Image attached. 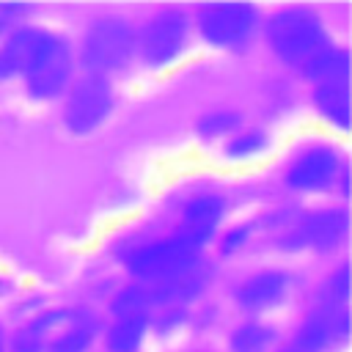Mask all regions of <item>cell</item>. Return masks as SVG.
I'll return each instance as SVG.
<instances>
[{"mask_svg": "<svg viewBox=\"0 0 352 352\" xmlns=\"http://www.w3.org/2000/svg\"><path fill=\"white\" fill-rule=\"evenodd\" d=\"M74 58L80 72L113 80L135 60V25L121 14L94 16L74 44Z\"/></svg>", "mask_w": 352, "mask_h": 352, "instance_id": "2", "label": "cell"}, {"mask_svg": "<svg viewBox=\"0 0 352 352\" xmlns=\"http://www.w3.org/2000/svg\"><path fill=\"white\" fill-rule=\"evenodd\" d=\"M192 36V14L182 6H162L135 28V60L148 72H162L184 58Z\"/></svg>", "mask_w": 352, "mask_h": 352, "instance_id": "3", "label": "cell"}, {"mask_svg": "<svg viewBox=\"0 0 352 352\" xmlns=\"http://www.w3.org/2000/svg\"><path fill=\"white\" fill-rule=\"evenodd\" d=\"M113 110H116V85L110 77H99V74L80 72L60 99V121L77 138L102 129L104 121L113 116Z\"/></svg>", "mask_w": 352, "mask_h": 352, "instance_id": "8", "label": "cell"}, {"mask_svg": "<svg viewBox=\"0 0 352 352\" xmlns=\"http://www.w3.org/2000/svg\"><path fill=\"white\" fill-rule=\"evenodd\" d=\"M302 80H308L311 85L324 82V80H338V77H349V50L344 44H330L327 50H322L314 60H308L300 72Z\"/></svg>", "mask_w": 352, "mask_h": 352, "instance_id": "19", "label": "cell"}, {"mask_svg": "<svg viewBox=\"0 0 352 352\" xmlns=\"http://www.w3.org/2000/svg\"><path fill=\"white\" fill-rule=\"evenodd\" d=\"M280 336L278 327L267 319L248 316L228 333V352H275Z\"/></svg>", "mask_w": 352, "mask_h": 352, "instance_id": "18", "label": "cell"}, {"mask_svg": "<svg viewBox=\"0 0 352 352\" xmlns=\"http://www.w3.org/2000/svg\"><path fill=\"white\" fill-rule=\"evenodd\" d=\"M333 190H338L341 201H346V198H349V162L341 168V173H338V179H336V187H333Z\"/></svg>", "mask_w": 352, "mask_h": 352, "instance_id": "27", "label": "cell"}, {"mask_svg": "<svg viewBox=\"0 0 352 352\" xmlns=\"http://www.w3.org/2000/svg\"><path fill=\"white\" fill-rule=\"evenodd\" d=\"M253 236H256V220H236V223L220 228L212 245L220 258H234L253 242Z\"/></svg>", "mask_w": 352, "mask_h": 352, "instance_id": "22", "label": "cell"}, {"mask_svg": "<svg viewBox=\"0 0 352 352\" xmlns=\"http://www.w3.org/2000/svg\"><path fill=\"white\" fill-rule=\"evenodd\" d=\"M11 292H14V283H11V278L0 275V300H3V297H8Z\"/></svg>", "mask_w": 352, "mask_h": 352, "instance_id": "28", "label": "cell"}, {"mask_svg": "<svg viewBox=\"0 0 352 352\" xmlns=\"http://www.w3.org/2000/svg\"><path fill=\"white\" fill-rule=\"evenodd\" d=\"M292 286H294V278H292L289 270H283V267H261V270H253L242 280L234 283L231 300L242 314L261 319L264 314L280 308L289 300Z\"/></svg>", "mask_w": 352, "mask_h": 352, "instance_id": "12", "label": "cell"}, {"mask_svg": "<svg viewBox=\"0 0 352 352\" xmlns=\"http://www.w3.org/2000/svg\"><path fill=\"white\" fill-rule=\"evenodd\" d=\"M148 338V314H129L113 316L102 327V346L104 352H140Z\"/></svg>", "mask_w": 352, "mask_h": 352, "instance_id": "16", "label": "cell"}, {"mask_svg": "<svg viewBox=\"0 0 352 352\" xmlns=\"http://www.w3.org/2000/svg\"><path fill=\"white\" fill-rule=\"evenodd\" d=\"M107 314L113 316H129V314H151V297L148 286L143 283H124L107 302Z\"/></svg>", "mask_w": 352, "mask_h": 352, "instance_id": "21", "label": "cell"}, {"mask_svg": "<svg viewBox=\"0 0 352 352\" xmlns=\"http://www.w3.org/2000/svg\"><path fill=\"white\" fill-rule=\"evenodd\" d=\"M0 352H6V346H0Z\"/></svg>", "mask_w": 352, "mask_h": 352, "instance_id": "30", "label": "cell"}, {"mask_svg": "<svg viewBox=\"0 0 352 352\" xmlns=\"http://www.w3.org/2000/svg\"><path fill=\"white\" fill-rule=\"evenodd\" d=\"M226 214H228V201L223 192L198 190L179 206V217L170 234L179 236L192 250L204 253V248L214 242L220 226L226 223Z\"/></svg>", "mask_w": 352, "mask_h": 352, "instance_id": "11", "label": "cell"}, {"mask_svg": "<svg viewBox=\"0 0 352 352\" xmlns=\"http://www.w3.org/2000/svg\"><path fill=\"white\" fill-rule=\"evenodd\" d=\"M6 352H47V338L28 322H22L14 327V333H8Z\"/></svg>", "mask_w": 352, "mask_h": 352, "instance_id": "25", "label": "cell"}, {"mask_svg": "<svg viewBox=\"0 0 352 352\" xmlns=\"http://www.w3.org/2000/svg\"><path fill=\"white\" fill-rule=\"evenodd\" d=\"M311 104L333 129L346 132L349 129V77L311 85Z\"/></svg>", "mask_w": 352, "mask_h": 352, "instance_id": "15", "label": "cell"}, {"mask_svg": "<svg viewBox=\"0 0 352 352\" xmlns=\"http://www.w3.org/2000/svg\"><path fill=\"white\" fill-rule=\"evenodd\" d=\"M102 327H104V319L94 308L77 305V314L72 316V322L47 338V352H91L102 336Z\"/></svg>", "mask_w": 352, "mask_h": 352, "instance_id": "14", "label": "cell"}, {"mask_svg": "<svg viewBox=\"0 0 352 352\" xmlns=\"http://www.w3.org/2000/svg\"><path fill=\"white\" fill-rule=\"evenodd\" d=\"M44 30L47 28L28 22L0 41V82L22 80V74L28 72L41 38H44Z\"/></svg>", "mask_w": 352, "mask_h": 352, "instance_id": "13", "label": "cell"}, {"mask_svg": "<svg viewBox=\"0 0 352 352\" xmlns=\"http://www.w3.org/2000/svg\"><path fill=\"white\" fill-rule=\"evenodd\" d=\"M192 14V33L223 52H239L261 33V11L253 3H204Z\"/></svg>", "mask_w": 352, "mask_h": 352, "instance_id": "5", "label": "cell"}, {"mask_svg": "<svg viewBox=\"0 0 352 352\" xmlns=\"http://www.w3.org/2000/svg\"><path fill=\"white\" fill-rule=\"evenodd\" d=\"M187 324H190V308H182V305H165L148 314V336H157V338H170Z\"/></svg>", "mask_w": 352, "mask_h": 352, "instance_id": "23", "label": "cell"}, {"mask_svg": "<svg viewBox=\"0 0 352 352\" xmlns=\"http://www.w3.org/2000/svg\"><path fill=\"white\" fill-rule=\"evenodd\" d=\"M349 236V212L346 206H319L297 214L286 223L278 236L280 250L286 253H333Z\"/></svg>", "mask_w": 352, "mask_h": 352, "instance_id": "9", "label": "cell"}, {"mask_svg": "<svg viewBox=\"0 0 352 352\" xmlns=\"http://www.w3.org/2000/svg\"><path fill=\"white\" fill-rule=\"evenodd\" d=\"M30 6L28 3H16V0H8V3H0V41L6 36H11L16 28L28 25V16H30Z\"/></svg>", "mask_w": 352, "mask_h": 352, "instance_id": "26", "label": "cell"}, {"mask_svg": "<svg viewBox=\"0 0 352 352\" xmlns=\"http://www.w3.org/2000/svg\"><path fill=\"white\" fill-rule=\"evenodd\" d=\"M245 124V113L239 107H209L195 118V135L201 140H226Z\"/></svg>", "mask_w": 352, "mask_h": 352, "instance_id": "20", "label": "cell"}, {"mask_svg": "<svg viewBox=\"0 0 352 352\" xmlns=\"http://www.w3.org/2000/svg\"><path fill=\"white\" fill-rule=\"evenodd\" d=\"M80 74L77 58H74V44L58 33V30H44V38L22 74L25 94L33 102H58Z\"/></svg>", "mask_w": 352, "mask_h": 352, "instance_id": "7", "label": "cell"}, {"mask_svg": "<svg viewBox=\"0 0 352 352\" xmlns=\"http://www.w3.org/2000/svg\"><path fill=\"white\" fill-rule=\"evenodd\" d=\"M322 294H324V305H346L349 300V264L346 261L336 264V270L327 272L322 283Z\"/></svg>", "mask_w": 352, "mask_h": 352, "instance_id": "24", "label": "cell"}, {"mask_svg": "<svg viewBox=\"0 0 352 352\" xmlns=\"http://www.w3.org/2000/svg\"><path fill=\"white\" fill-rule=\"evenodd\" d=\"M223 157L228 162H253V160H261L264 154H270L272 148V132L261 124H242L234 135H228L223 140Z\"/></svg>", "mask_w": 352, "mask_h": 352, "instance_id": "17", "label": "cell"}, {"mask_svg": "<svg viewBox=\"0 0 352 352\" xmlns=\"http://www.w3.org/2000/svg\"><path fill=\"white\" fill-rule=\"evenodd\" d=\"M261 33L278 63L294 72L333 44L324 19L311 6H283L272 11L267 19H261Z\"/></svg>", "mask_w": 352, "mask_h": 352, "instance_id": "1", "label": "cell"}, {"mask_svg": "<svg viewBox=\"0 0 352 352\" xmlns=\"http://www.w3.org/2000/svg\"><path fill=\"white\" fill-rule=\"evenodd\" d=\"M6 338H8V330H6V322L0 319V346H6Z\"/></svg>", "mask_w": 352, "mask_h": 352, "instance_id": "29", "label": "cell"}, {"mask_svg": "<svg viewBox=\"0 0 352 352\" xmlns=\"http://www.w3.org/2000/svg\"><path fill=\"white\" fill-rule=\"evenodd\" d=\"M346 165L344 151L336 140L308 138L297 143L280 165V184L294 195H319L336 187L341 168Z\"/></svg>", "mask_w": 352, "mask_h": 352, "instance_id": "4", "label": "cell"}, {"mask_svg": "<svg viewBox=\"0 0 352 352\" xmlns=\"http://www.w3.org/2000/svg\"><path fill=\"white\" fill-rule=\"evenodd\" d=\"M349 336V311L346 305H319L305 314L286 341H278L275 352H327L336 344H344Z\"/></svg>", "mask_w": 352, "mask_h": 352, "instance_id": "10", "label": "cell"}, {"mask_svg": "<svg viewBox=\"0 0 352 352\" xmlns=\"http://www.w3.org/2000/svg\"><path fill=\"white\" fill-rule=\"evenodd\" d=\"M201 261H204V253L192 250L173 234H162L129 248V253L124 256V270L135 283L160 286L187 275Z\"/></svg>", "mask_w": 352, "mask_h": 352, "instance_id": "6", "label": "cell"}]
</instances>
